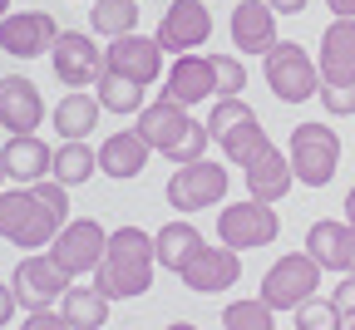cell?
I'll return each instance as SVG.
<instances>
[{"label":"cell","mask_w":355,"mask_h":330,"mask_svg":"<svg viewBox=\"0 0 355 330\" xmlns=\"http://www.w3.org/2000/svg\"><path fill=\"white\" fill-rule=\"evenodd\" d=\"M331 306H336L340 315H345V311H355V276H345V281H340V286L331 291Z\"/></svg>","instance_id":"obj_37"},{"label":"cell","mask_w":355,"mask_h":330,"mask_svg":"<svg viewBox=\"0 0 355 330\" xmlns=\"http://www.w3.org/2000/svg\"><path fill=\"white\" fill-rule=\"evenodd\" d=\"M321 84H355V20H331L321 35Z\"/></svg>","instance_id":"obj_22"},{"label":"cell","mask_w":355,"mask_h":330,"mask_svg":"<svg viewBox=\"0 0 355 330\" xmlns=\"http://www.w3.org/2000/svg\"><path fill=\"white\" fill-rule=\"evenodd\" d=\"M44 123V99L40 89L25 79V74H6L0 79V128L10 138H25Z\"/></svg>","instance_id":"obj_15"},{"label":"cell","mask_w":355,"mask_h":330,"mask_svg":"<svg viewBox=\"0 0 355 330\" xmlns=\"http://www.w3.org/2000/svg\"><path fill=\"white\" fill-rule=\"evenodd\" d=\"M69 281H74V276H64L60 261H55L50 252H35V257H25V261L15 266L10 291H15V301H20L25 311H50L55 296L69 291Z\"/></svg>","instance_id":"obj_11"},{"label":"cell","mask_w":355,"mask_h":330,"mask_svg":"<svg viewBox=\"0 0 355 330\" xmlns=\"http://www.w3.org/2000/svg\"><path fill=\"white\" fill-rule=\"evenodd\" d=\"M321 266L311 261V252H291V257H277L272 271L261 276V301L272 311H301L306 301H316L321 291Z\"/></svg>","instance_id":"obj_4"},{"label":"cell","mask_w":355,"mask_h":330,"mask_svg":"<svg viewBox=\"0 0 355 330\" xmlns=\"http://www.w3.org/2000/svg\"><path fill=\"white\" fill-rule=\"evenodd\" d=\"M148 144H144V133L139 128H123V133H109L104 144H99V173L104 177H119V182H128V177H139L144 168H148Z\"/></svg>","instance_id":"obj_23"},{"label":"cell","mask_w":355,"mask_h":330,"mask_svg":"<svg viewBox=\"0 0 355 330\" xmlns=\"http://www.w3.org/2000/svg\"><path fill=\"white\" fill-rule=\"evenodd\" d=\"M336 20H355V0H326Z\"/></svg>","instance_id":"obj_40"},{"label":"cell","mask_w":355,"mask_h":330,"mask_svg":"<svg viewBox=\"0 0 355 330\" xmlns=\"http://www.w3.org/2000/svg\"><path fill=\"white\" fill-rule=\"evenodd\" d=\"M178 276H183V286H188V291H198V296H217V291L237 286L242 261H237L232 247H202L183 271H178Z\"/></svg>","instance_id":"obj_17"},{"label":"cell","mask_w":355,"mask_h":330,"mask_svg":"<svg viewBox=\"0 0 355 330\" xmlns=\"http://www.w3.org/2000/svg\"><path fill=\"white\" fill-rule=\"evenodd\" d=\"M266 84H272V94L282 104H306L311 94H321V69L301 44L282 40L277 50L266 55Z\"/></svg>","instance_id":"obj_6"},{"label":"cell","mask_w":355,"mask_h":330,"mask_svg":"<svg viewBox=\"0 0 355 330\" xmlns=\"http://www.w3.org/2000/svg\"><path fill=\"white\" fill-rule=\"evenodd\" d=\"M60 40V25L50 10H10L0 20V50L15 55V60H35V55H50Z\"/></svg>","instance_id":"obj_12"},{"label":"cell","mask_w":355,"mask_h":330,"mask_svg":"<svg viewBox=\"0 0 355 330\" xmlns=\"http://www.w3.org/2000/svg\"><path fill=\"white\" fill-rule=\"evenodd\" d=\"M321 104H326L336 119L355 114V84H321Z\"/></svg>","instance_id":"obj_35"},{"label":"cell","mask_w":355,"mask_h":330,"mask_svg":"<svg viewBox=\"0 0 355 330\" xmlns=\"http://www.w3.org/2000/svg\"><path fill=\"white\" fill-rule=\"evenodd\" d=\"M89 25H94V35H104V40H123V35L139 30V6H133V0H94Z\"/></svg>","instance_id":"obj_28"},{"label":"cell","mask_w":355,"mask_h":330,"mask_svg":"<svg viewBox=\"0 0 355 330\" xmlns=\"http://www.w3.org/2000/svg\"><path fill=\"white\" fill-rule=\"evenodd\" d=\"M94 99L104 104V114H144L148 104H144V84H133V79H123V74H104L99 84H94Z\"/></svg>","instance_id":"obj_27"},{"label":"cell","mask_w":355,"mask_h":330,"mask_svg":"<svg viewBox=\"0 0 355 330\" xmlns=\"http://www.w3.org/2000/svg\"><path fill=\"white\" fill-rule=\"evenodd\" d=\"M153 247H158V266H168V271H183L207 242H202V232L193 227V222H168V227H158L153 232Z\"/></svg>","instance_id":"obj_25"},{"label":"cell","mask_w":355,"mask_h":330,"mask_svg":"<svg viewBox=\"0 0 355 330\" xmlns=\"http://www.w3.org/2000/svg\"><path fill=\"white\" fill-rule=\"evenodd\" d=\"M277 232H282L277 207H266V202H257V198L232 202V207H222V212H217V237H222V247H232V252L272 247V242H277Z\"/></svg>","instance_id":"obj_7"},{"label":"cell","mask_w":355,"mask_h":330,"mask_svg":"<svg viewBox=\"0 0 355 330\" xmlns=\"http://www.w3.org/2000/svg\"><path fill=\"white\" fill-rule=\"evenodd\" d=\"M50 60H55V79L64 89H89L109 74V55L94 50V35H79V30H60Z\"/></svg>","instance_id":"obj_9"},{"label":"cell","mask_w":355,"mask_h":330,"mask_svg":"<svg viewBox=\"0 0 355 330\" xmlns=\"http://www.w3.org/2000/svg\"><path fill=\"white\" fill-rule=\"evenodd\" d=\"M232 44L242 55H272L277 50V10L266 0H242L232 10Z\"/></svg>","instance_id":"obj_20"},{"label":"cell","mask_w":355,"mask_h":330,"mask_svg":"<svg viewBox=\"0 0 355 330\" xmlns=\"http://www.w3.org/2000/svg\"><path fill=\"white\" fill-rule=\"evenodd\" d=\"M266 148H272V138H266L261 119H252V123H242V128H232L222 138V153H227V163H237V168H252Z\"/></svg>","instance_id":"obj_29"},{"label":"cell","mask_w":355,"mask_h":330,"mask_svg":"<svg viewBox=\"0 0 355 330\" xmlns=\"http://www.w3.org/2000/svg\"><path fill=\"white\" fill-rule=\"evenodd\" d=\"M153 266H158V247L144 227H119L109 232V247H104V261L94 271V286L109 296V301H133L153 286Z\"/></svg>","instance_id":"obj_2"},{"label":"cell","mask_w":355,"mask_h":330,"mask_svg":"<svg viewBox=\"0 0 355 330\" xmlns=\"http://www.w3.org/2000/svg\"><path fill=\"white\" fill-rule=\"evenodd\" d=\"M272 315H277V311L257 296V301H232L227 311H222V325H227V330H277Z\"/></svg>","instance_id":"obj_31"},{"label":"cell","mask_w":355,"mask_h":330,"mask_svg":"<svg viewBox=\"0 0 355 330\" xmlns=\"http://www.w3.org/2000/svg\"><path fill=\"white\" fill-rule=\"evenodd\" d=\"M291 168L301 187H326L340 168V133L326 123H296L291 128Z\"/></svg>","instance_id":"obj_5"},{"label":"cell","mask_w":355,"mask_h":330,"mask_svg":"<svg viewBox=\"0 0 355 330\" xmlns=\"http://www.w3.org/2000/svg\"><path fill=\"white\" fill-rule=\"evenodd\" d=\"M340 330H355V311H345V315H340Z\"/></svg>","instance_id":"obj_42"},{"label":"cell","mask_w":355,"mask_h":330,"mask_svg":"<svg viewBox=\"0 0 355 330\" xmlns=\"http://www.w3.org/2000/svg\"><path fill=\"white\" fill-rule=\"evenodd\" d=\"M104 247H109V232H104L94 217H74L60 237L50 242V257L60 261L64 276H84V271H99Z\"/></svg>","instance_id":"obj_10"},{"label":"cell","mask_w":355,"mask_h":330,"mask_svg":"<svg viewBox=\"0 0 355 330\" xmlns=\"http://www.w3.org/2000/svg\"><path fill=\"white\" fill-rule=\"evenodd\" d=\"M6 15H10V0H0V20H6Z\"/></svg>","instance_id":"obj_44"},{"label":"cell","mask_w":355,"mask_h":330,"mask_svg":"<svg viewBox=\"0 0 355 330\" xmlns=\"http://www.w3.org/2000/svg\"><path fill=\"white\" fill-rule=\"evenodd\" d=\"M222 198H227V168L222 163L198 158V163H183L168 177V207H178V212H207Z\"/></svg>","instance_id":"obj_8"},{"label":"cell","mask_w":355,"mask_h":330,"mask_svg":"<svg viewBox=\"0 0 355 330\" xmlns=\"http://www.w3.org/2000/svg\"><path fill=\"white\" fill-rule=\"evenodd\" d=\"M109 69L114 74H123V79H133V84H153V79H163V44L158 40H148V35H139V30H133V35H123V40H114L109 44Z\"/></svg>","instance_id":"obj_14"},{"label":"cell","mask_w":355,"mask_h":330,"mask_svg":"<svg viewBox=\"0 0 355 330\" xmlns=\"http://www.w3.org/2000/svg\"><path fill=\"white\" fill-rule=\"evenodd\" d=\"M94 168H99V153L89 148V144H64V148H55V182H64V187L89 182V177H94Z\"/></svg>","instance_id":"obj_30"},{"label":"cell","mask_w":355,"mask_h":330,"mask_svg":"<svg viewBox=\"0 0 355 330\" xmlns=\"http://www.w3.org/2000/svg\"><path fill=\"white\" fill-rule=\"evenodd\" d=\"M212 94H217V74H212V60L207 55H178L173 69L163 74V99L168 104L193 109V104L212 99Z\"/></svg>","instance_id":"obj_16"},{"label":"cell","mask_w":355,"mask_h":330,"mask_svg":"<svg viewBox=\"0 0 355 330\" xmlns=\"http://www.w3.org/2000/svg\"><path fill=\"white\" fill-rule=\"evenodd\" d=\"M345 222H350V232H355V187L345 193Z\"/></svg>","instance_id":"obj_41"},{"label":"cell","mask_w":355,"mask_h":330,"mask_svg":"<svg viewBox=\"0 0 355 330\" xmlns=\"http://www.w3.org/2000/svg\"><path fill=\"white\" fill-rule=\"evenodd\" d=\"M296 315V330H340V311L331 306V301H306L301 311H291Z\"/></svg>","instance_id":"obj_34"},{"label":"cell","mask_w":355,"mask_h":330,"mask_svg":"<svg viewBox=\"0 0 355 330\" xmlns=\"http://www.w3.org/2000/svg\"><path fill=\"white\" fill-rule=\"evenodd\" d=\"M212 60V74H217V99H237L247 89V64L237 55H207Z\"/></svg>","instance_id":"obj_33"},{"label":"cell","mask_w":355,"mask_h":330,"mask_svg":"<svg viewBox=\"0 0 355 330\" xmlns=\"http://www.w3.org/2000/svg\"><path fill=\"white\" fill-rule=\"evenodd\" d=\"M69 222H74L69 217V187L55 177L0 193V242H10V247H25V252L50 247Z\"/></svg>","instance_id":"obj_1"},{"label":"cell","mask_w":355,"mask_h":330,"mask_svg":"<svg viewBox=\"0 0 355 330\" xmlns=\"http://www.w3.org/2000/svg\"><path fill=\"white\" fill-rule=\"evenodd\" d=\"M15 306H20V301H15V291L6 286V281H0V325H10V315H15Z\"/></svg>","instance_id":"obj_38"},{"label":"cell","mask_w":355,"mask_h":330,"mask_svg":"<svg viewBox=\"0 0 355 330\" xmlns=\"http://www.w3.org/2000/svg\"><path fill=\"white\" fill-rule=\"evenodd\" d=\"M20 330H69V325H64V315H55V311H30Z\"/></svg>","instance_id":"obj_36"},{"label":"cell","mask_w":355,"mask_h":330,"mask_svg":"<svg viewBox=\"0 0 355 330\" xmlns=\"http://www.w3.org/2000/svg\"><path fill=\"white\" fill-rule=\"evenodd\" d=\"M168 330H198V325H188V320H173V325H168Z\"/></svg>","instance_id":"obj_43"},{"label":"cell","mask_w":355,"mask_h":330,"mask_svg":"<svg viewBox=\"0 0 355 330\" xmlns=\"http://www.w3.org/2000/svg\"><path fill=\"white\" fill-rule=\"evenodd\" d=\"M99 114H104V104L94 99V94L69 89L64 99L55 104V133L64 138V144H84V138L99 128Z\"/></svg>","instance_id":"obj_24"},{"label":"cell","mask_w":355,"mask_h":330,"mask_svg":"<svg viewBox=\"0 0 355 330\" xmlns=\"http://www.w3.org/2000/svg\"><path fill=\"white\" fill-rule=\"evenodd\" d=\"M0 163H6V177H10L15 187H35V182H44V177H55V153H50V144L35 138V133L10 138V144L0 148Z\"/></svg>","instance_id":"obj_19"},{"label":"cell","mask_w":355,"mask_h":330,"mask_svg":"<svg viewBox=\"0 0 355 330\" xmlns=\"http://www.w3.org/2000/svg\"><path fill=\"white\" fill-rule=\"evenodd\" d=\"M139 133H144V144L153 148V153H163L168 163H198L202 153H207V144H212V133H207V123H198L183 104H168V99H158V104H148L144 114H139Z\"/></svg>","instance_id":"obj_3"},{"label":"cell","mask_w":355,"mask_h":330,"mask_svg":"<svg viewBox=\"0 0 355 330\" xmlns=\"http://www.w3.org/2000/svg\"><path fill=\"white\" fill-rule=\"evenodd\" d=\"M252 119H257V114H252L242 99H217V104H212V119H207V133L222 144L232 128H242V123H252Z\"/></svg>","instance_id":"obj_32"},{"label":"cell","mask_w":355,"mask_h":330,"mask_svg":"<svg viewBox=\"0 0 355 330\" xmlns=\"http://www.w3.org/2000/svg\"><path fill=\"white\" fill-rule=\"evenodd\" d=\"M247 173V198H257V202H266V207H277L286 193H291V182H296V168H291V153H282V148H266L252 168H242Z\"/></svg>","instance_id":"obj_21"},{"label":"cell","mask_w":355,"mask_h":330,"mask_svg":"<svg viewBox=\"0 0 355 330\" xmlns=\"http://www.w3.org/2000/svg\"><path fill=\"white\" fill-rule=\"evenodd\" d=\"M266 6H272L277 15H301V10L311 6V0H266Z\"/></svg>","instance_id":"obj_39"},{"label":"cell","mask_w":355,"mask_h":330,"mask_svg":"<svg viewBox=\"0 0 355 330\" xmlns=\"http://www.w3.org/2000/svg\"><path fill=\"white\" fill-rule=\"evenodd\" d=\"M306 252H311V261L321 271L355 276V232H350V222H311Z\"/></svg>","instance_id":"obj_18"},{"label":"cell","mask_w":355,"mask_h":330,"mask_svg":"<svg viewBox=\"0 0 355 330\" xmlns=\"http://www.w3.org/2000/svg\"><path fill=\"white\" fill-rule=\"evenodd\" d=\"M60 315L69 330H99L109 325V296L99 286H69L60 296Z\"/></svg>","instance_id":"obj_26"},{"label":"cell","mask_w":355,"mask_h":330,"mask_svg":"<svg viewBox=\"0 0 355 330\" xmlns=\"http://www.w3.org/2000/svg\"><path fill=\"white\" fill-rule=\"evenodd\" d=\"M0 193H6V163H0Z\"/></svg>","instance_id":"obj_45"},{"label":"cell","mask_w":355,"mask_h":330,"mask_svg":"<svg viewBox=\"0 0 355 330\" xmlns=\"http://www.w3.org/2000/svg\"><path fill=\"white\" fill-rule=\"evenodd\" d=\"M163 50H178V55H193L212 40V15L202 0H173L158 20V35H153Z\"/></svg>","instance_id":"obj_13"}]
</instances>
